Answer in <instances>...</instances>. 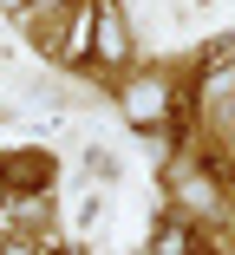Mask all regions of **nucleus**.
<instances>
[{
    "label": "nucleus",
    "mask_w": 235,
    "mask_h": 255,
    "mask_svg": "<svg viewBox=\"0 0 235 255\" xmlns=\"http://www.w3.org/2000/svg\"><path fill=\"white\" fill-rule=\"evenodd\" d=\"M91 33H98V39H91V46H98V59H111V66H118V59L131 53V26H124V13H118V7H105L98 20H91Z\"/></svg>",
    "instance_id": "1"
},
{
    "label": "nucleus",
    "mask_w": 235,
    "mask_h": 255,
    "mask_svg": "<svg viewBox=\"0 0 235 255\" xmlns=\"http://www.w3.org/2000/svg\"><path fill=\"white\" fill-rule=\"evenodd\" d=\"M163 105H170V98H163V79H144V85L124 92V118H131V125H157Z\"/></svg>",
    "instance_id": "2"
},
{
    "label": "nucleus",
    "mask_w": 235,
    "mask_h": 255,
    "mask_svg": "<svg viewBox=\"0 0 235 255\" xmlns=\"http://www.w3.org/2000/svg\"><path fill=\"white\" fill-rule=\"evenodd\" d=\"M176 190H183V203H190L196 216H209V210H216V183H209V177H196V170H183V183H176Z\"/></svg>",
    "instance_id": "3"
}]
</instances>
